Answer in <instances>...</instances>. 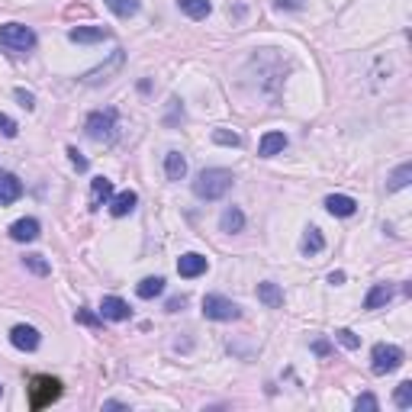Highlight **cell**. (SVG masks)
Returning a JSON list of instances; mask_svg holds the SVG:
<instances>
[{
	"mask_svg": "<svg viewBox=\"0 0 412 412\" xmlns=\"http://www.w3.org/2000/svg\"><path fill=\"white\" fill-rule=\"evenodd\" d=\"M68 158H71V165L78 167V171H88V158H81L78 149H68Z\"/></svg>",
	"mask_w": 412,
	"mask_h": 412,
	"instance_id": "e575fe53",
	"label": "cell"
},
{
	"mask_svg": "<svg viewBox=\"0 0 412 412\" xmlns=\"http://www.w3.org/2000/svg\"><path fill=\"white\" fill-rule=\"evenodd\" d=\"M10 238L13 242H35L39 238V222L35 220H17L10 226Z\"/></svg>",
	"mask_w": 412,
	"mask_h": 412,
	"instance_id": "9a60e30c",
	"label": "cell"
},
{
	"mask_svg": "<svg viewBox=\"0 0 412 412\" xmlns=\"http://www.w3.org/2000/svg\"><path fill=\"white\" fill-rule=\"evenodd\" d=\"M412 181V165L406 161V165H399L393 171V177H390V190H403V187H409Z\"/></svg>",
	"mask_w": 412,
	"mask_h": 412,
	"instance_id": "484cf974",
	"label": "cell"
},
{
	"mask_svg": "<svg viewBox=\"0 0 412 412\" xmlns=\"http://www.w3.org/2000/svg\"><path fill=\"white\" fill-rule=\"evenodd\" d=\"M35 45V33L23 23H3L0 26V49H7L13 55H23Z\"/></svg>",
	"mask_w": 412,
	"mask_h": 412,
	"instance_id": "7a4b0ae2",
	"label": "cell"
},
{
	"mask_svg": "<svg viewBox=\"0 0 412 412\" xmlns=\"http://www.w3.org/2000/svg\"><path fill=\"white\" fill-rule=\"evenodd\" d=\"M23 264H26V271H33L35 277H49V274H52V264L45 261L42 254H26Z\"/></svg>",
	"mask_w": 412,
	"mask_h": 412,
	"instance_id": "cb8c5ba5",
	"label": "cell"
},
{
	"mask_svg": "<svg viewBox=\"0 0 412 412\" xmlns=\"http://www.w3.org/2000/svg\"><path fill=\"white\" fill-rule=\"evenodd\" d=\"M313 348H316V354H329V342H316Z\"/></svg>",
	"mask_w": 412,
	"mask_h": 412,
	"instance_id": "74e56055",
	"label": "cell"
},
{
	"mask_svg": "<svg viewBox=\"0 0 412 412\" xmlns=\"http://www.w3.org/2000/svg\"><path fill=\"white\" fill-rule=\"evenodd\" d=\"M277 7H299V0H277Z\"/></svg>",
	"mask_w": 412,
	"mask_h": 412,
	"instance_id": "f35d334b",
	"label": "cell"
},
{
	"mask_svg": "<svg viewBox=\"0 0 412 412\" xmlns=\"http://www.w3.org/2000/svg\"><path fill=\"white\" fill-rule=\"evenodd\" d=\"M325 210L332 213V216H354V213H358V203H354V197L332 193V197H325Z\"/></svg>",
	"mask_w": 412,
	"mask_h": 412,
	"instance_id": "7c38bea8",
	"label": "cell"
},
{
	"mask_svg": "<svg viewBox=\"0 0 412 412\" xmlns=\"http://www.w3.org/2000/svg\"><path fill=\"white\" fill-rule=\"evenodd\" d=\"M177 3H181V10H184L190 19H206L213 10L210 0H177Z\"/></svg>",
	"mask_w": 412,
	"mask_h": 412,
	"instance_id": "ffe728a7",
	"label": "cell"
},
{
	"mask_svg": "<svg viewBox=\"0 0 412 412\" xmlns=\"http://www.w3.org/2000/svg\"><path fill=\"white\" fill-rule=\"evenodd\" d=\"M129 303L120 297H104V303H100V316L110 319V322H123V319H129Z\"/></svg>",
	"mask_w": 412,
	"mask_h": 412,
	"instance_id": "ba28073f",
	"label": "cell"
},
{
	"mask_svg": "<svg viewBox=\"0 0 412 412\" xmlns=\"http://www.w3.org/2000/svg\"><path fill=\"white\" fill-rule=\"evenodd\" d=\"M116 17H135L139 13V0H104Z\"/></svg>",
	"mask_w": 412,
	"mask_h": 412,
	"instance_id": "d4e9b609",
	"label": "cell"
},
{
	"mask_svg": "<svg viewBox=\"0 0 412 412\" xmlns=\"http://www.w3.org/2000/svg\"><path fill=\"white\" fill-rule=\"evenodd\" d=\"M329 283H335V287L345 283V271H332V274H329Z\"/></svg>",
	"mask_w": 412,
	"mask_h": 412,
	"instance_id": "8d00e7d4",
	"label": "cell"
},
{
	"mask_svg": "<svg viewBox=\"0 0 412 412\" xmlns=\"http://www.w3.org/2000/svg\"><path fill=\"white\" fill-rule=\"evenodd\" d=\"M299 248H303V254H319V252L325 248L322 232H319L316 226H309V229H306V236H303V242H299Z\"/></svg>",
	"mask_w": 412,
	"mask_h": 412,
	"instance_id": "44dd1931",
	"label": "cell"
},
{
	"mask_svg": "<svg viewBox=\"0 0 412 412\" xmlns=\"http://www.w3.org/2000/svg\"><path fill=\"white\" fill-rule=\"evenodd\" d=\"M377 396H370V393H364V396H358V399H354V409H368V412H377Z\"/></svg>",
	"mask_w": 412,
	"mask_h": 412,
	"instance_id": "4dcf8cb0",
	"label": "cell"
},
{
	"mask_svg": "<svg viewBox=\"0 0 412 412\" xmlns=\"http://www.w3.org/2000/svg\"><path fill=\"white\" fill-rule=\"evenodd\" d=\"M13 97L19 100V106H23V110H33V106H35L33 94H29V90H23V88H17V90H13Z\"/></svg>",
	"mask_w": 412,
	"mask_h": 412,
	"instance_id": "d6a6232c",
	"label": "cell"
},
{
	"mask_svg": "<svg viewBox=\"0 0 412 412\" xmlns=\"http://www.w3.org/2000/svg\"><path fill=\"white\" fill-rule=\"evenodd\" d=\"M396 406H399V409H409L412 406V380H403V384L396 386Z\"/></svg>",
	"mask_w": 412,
	"mask_h": 412,
	"instance_id": "f1b7e54d",
	"label": "cell"
},
{
	"mask_svg": "<svg viewBox=\"0 0 412 412\" xmlns=\"http://www.w3.org/2000/svg\"><path fill=\"white\" fill-rule=\"evenodd\" d=\"M213 142H216V145H229V149H238V145H242V135H238V132H229V129H216L213 132Z\"/></svg>",
	"mask_w": 412,
	"mask_h": 412,
	"instance_id": "83f0119b",
	"label": "cell"
},
{
	"mask_svg": "<svg viewBox=\"0 0 412 412\" xmlns=\"http://www.w3.org/2000/svg\"><path fill=\"white\" fill-rule=\"evenodd\" d=\"M184 303H187L184 297H174V299H167V313H177V309L184 306Z\"/></svg>",
	"mask_w": 412,
	"mask_h": 412,
	"instance_id": "d590c367",
	"label": "cell"
},
{
	"mask_svg": "<svg viewBox=\"0 0 412 412\" xmlns=\"http://www.w3.org/2000/svg\"><path fill=\"white\" fill-rule=\"evenodd\" d=\"M23 197V184H19L17 174H0V206L7 203H17Z\"/></svg>",
	"mask_w": 412,
	"mask_h": 412,
	"instance_id": "4fadbf2b",
	"label": "cell"
},
{
	"mask_svg": "<svg viewBox=\"0 0 412 412\" xmlns=\"http://www.w3.org/2000/svg\"><path fill=\"white\" fill-rule=\"evenodd\" d=\"M165 174H167V181H181L187 174V161L181 151H167L165 155Z\"/></svg>",
	"mask_w": 412,
	"mask_h": 412,
	"instance_id": "d6986e66",
	"label": "cell"
},
{
	"mask_svg": "<svg viewBox=\"0 0 412 412\" xmlns=\"http://www.w3.org/2000/svg\"><path fill=\"white\" fill-rule=\"evenodd\" d=\"M10 342H13V348H19V351H35L39 348V332H35L33 325H13Z\"/></svg>",
	"mask_w": 412,
	"mask_h": 412,
	"instance_id": "9c48e42d",
	"label": "cell"
},
{
	"mask_svg": "<svg viewBox=\"0 0 412 412\" xmlns=\"http://www.w3.org/2000/svg\"><path fill=\"white\" fill-rule=\"evenodd\" d=\"M135 293H139L142 299L158 297V293H165V281H161V277H145V281H139V287H135Z\"/></svg>",
	"mask_w": 412,
	"mask_h": 412,
	"instance_id": "603a6c76",
	"label": "cell"
},
{
	"mask_svg": "<svg viewBox=\"0 0 412 412\" xmlns=\"http://www.w3.org/2000/svg\"><path fill=\"white\" fill-rule=\"evenodd\" d=\"M84 132H88L94 142L100 145H110L116 139V110H97V113L88 116V123H84Z\"/></svg>",
	"mask_w": 412,
	"mask_h": 412,
	"instance_id": "3957f363",
	"label": "cell"
},
{
	"mask_svg": "<svg viewBox=\"0 0 412 412\" xmlns=\"http://www.w3.org/2000/svg\"><path fill=\"white\" fill-rule=\"evenodd\" d=\"M110 197H113V181L94 177V181H90V210H100L104 203H110Z\"/></svg>",
	"mask_w": 412,
	"mask_h": 412,
	"instance_id": "8fae6325",
	"label": "cell"
},
{
	"mask_svg": "<svg viewBox=\"0 0 412 412\" xmlns=\"http://www.w3.org/2000/svg\"><path fill=\"white\" fill-rule=\"evenodd\" d=\"M403 364V351L396 348V345H374V351H370V370L374 374H393L396 368Z\"/></svg>",
	"mask_w": 412,
	"mask_h": 412,
	"instance_id": "5b68a950",
	"label": "cell"
},
{
	"mask_svg": "<svg viewBox=\"0 0 412 412\" xmlns=\"http://www.w3.org/2000/svg\"><path fill=\"white\" fill-rule=\"evenodd\" d=\"M283 149H287V135H283V132H264L261 145H258V155H261V158H274V155H281Z\"/></svg>",
	"mask_w": 412,
	"mask_h": 412,
	"instance_id": "30bf717a",
	"label": "cell"
},
{
	"mask_svg": "<svg viewBox=\"0 0 412 412\" xmlns=\"http://www.w3.org/2000/svg\"><path fill=\"white\" fill-rule=\"evenodd\" d=\"M74 319H78L81 325H94V329H97V325H100V322H104V316L97 319L94 313H88V309H78V316H74Z\"/></svg>",
	"mask_w": 412,
	"mask_h": 412,
	"instance_id": "836d02e7",
	"label": "cell"
},
{
	"mask_svg": "<svg viewBox=\"0 0 412 412\" xmlns=\"http://www.w3.org/2000/svg\"><path fill=\"white\" fill-rule=\"evenodd\" d=\"M206 267H210V261L197 252L181 254V261H177V274L181 277H200V274H206Z\"/></svg>",
	"mask_w": 412,
	"mask_h": 412,
	"instance_id": "52a82bcc",
	"label": "cell"
},
{
	"mask_svg": "<svg viewBox=\"0 0 412 412\" xmlns=\"http://www.w3.org/2000/svg\"><path fill=\"white\" fill-rule=\"evenodd\" d=\"M62 396V384L55 377H33L29 384V409H45Z\"/></svg>",
	"mask_w": 412,
	"mask_h": 412,
	"instance_id": "277c9868",
	"label": "cell"
},
{
	"mask_svg": "<svg viewBox=\"0 0 412 412\" xmlns=\"http://www.w3.org/2000/svg\"><path fill=\"white\" fill-rule=\"evenodd\" d=\"M0 132H3V135H7V139H17V132H19V126L13 123V120H10L7 113H0Z\"/></svg>",
	"mask_w": 412,
	"mask_h": 412,
	"instance_id": "1f68e13d",
	"label": "cell"
},
{
	"mask_svg": "<svg viewBox=\"0 0 412 412\" xmlns=\"http://www.w3.org/2000/svg\"><path fill=\"white\" fill-rule=\"evenodd\" d=\"M120 65H123V52H113V62L106 65V68H97V71H90V74H88V78H84V81H88V84H97V81H106V74H110V71H113V68H120Z\"/></svg>",
	"mask_w": 412,
	"mask_h": 412,
	"instance_id": "4316f807",
	"label": "cell"
},
{
	"mask_svg": "<svg viewBox=\"0 0 412 412\" xmlns=\"http://www.w3.org/2000/svg\"><path fill=\"white\" fill-rule=\"evenodd\" d=\"M258 299H261L267 309H281L283 306V293H281V287L277 283H271V281H264V283H258Z\"/></svg>",
	"mask_w": 412,
	"mask_h": 412,
	"instance_id": "e0dca14e",
	"label": "cell"
},
{
	"mask_svg": "<svg viewBox=\"0 0 412 412\" xmlns=\"http://www.w3.org/2000/svg\"><path fill=\"white\" fill-rule=\"evenodd\" d=\"M232 171H226V167H206V171H200L197 174V181H193V193L200 197V200H222L229 190H232Z\"/></svg>",
	"mask_w": 412,
	"mask_h": 412,
	"instance_id": "6da1fadb",
	"label": "cell"
},
{
	"mask_svg": "<svg viewBox=\"0 0 412 412\" xmlns=\"http://www.w3.org/2000/svg\"><path fill=\"white\" fill-rule=\"evenodd\" d=\"M0 396H3V386H0Z\"/></svg>",
	"mask_w": 412,
	"mask_h": 412,
	"instance_id": "ab89813d",
	"label": "cell"
},
{
	"mask_svg": "<svg viewBox=\"0 0 412 412\" xmlns=\"http://www.w3.org/2000/svg\"><path fill=\"white\" fill-rule=\"evenodd\" d=\"M242 226H245V216H242V210H238V206H229V210L222 213L220 229H222V232H242Z\"/></svg>",
	"mask_w": 412,
	"mask_h": 412,
	"instance_id": "7402d4cb",
	"label": "cell"
},
{
	"mask_svg": "<svg viewBox=\"0 0 412 412\" xmlns=\"http://www.w3.org/2000/svg\"><path fill=\"white\" fill-rule=\"evenodd\" d=\"M106 35H110V29L104 26H74L68 33L71 42H104Z\"/></svg>",
	"mask_w": 412,
	"mask_h": 412,
	"instance_id": "2e32d148",
	"label": "cell"
},
{
	"mask_svg": "<svg viewBox=\"0 0 412 412\" xmlns=\"http://www.w3.org/2000/svg\"><path fill=\"white\" fill-rule=\"evenodd\" d=\"M135 203H139L135 190H123V193H116V197H110V213H113L116 220H123V216H129L135 210Z\"/></svg>",
	"mask_w": 412,
	"mask_h": 412,
	"instance_id": "5bb4252c",
	"label": "cell"
},
{
	"mask_svg": "<svg viewBox=\"0 0 412 412\" xmlns=\"http://www.w3.org/2000/svg\"><path fill=\"white\" fill-rule=\"evenodd\" d=\"M335 342H338V345H345L348 351L361 348V338H358L354 332H351V329H338V332H335Z\"/></svg>",
	"mask_w": 412,
	"mask_h": 412,
	"instance_id": "f546056e",
	"label": "cell"
},
{
	"mask_svg": "<svg viewBox=\"0 0 412 412\" xmlns=\"http://www.w3.org/2000/svg\"><path fill=\"white\" fill-rule=\"evenodd\" d=\"M203 316L216 319V322H232V319L242 316V309L232 299L220 297V293H210V297H203Z\"/></svg>",
	"mask_w": 412,
	"mask_h": 412,
	"instance_id": "8992f818",
	"label": "cell"
},
{
	"mask_svg": "<svg viewBox=\"0 0 412 412\" xmlns=\"http://www.w3.org/2000/svg\"><path fill=\"white\" fill-rule=\"evenodd\" d=\"M393 293H396V290L390 287V283H374V290H370L368 299H364V309H380V306H386V303L393 299Z\"/></svg>",
	"mask_w": 412,
	"mask_h": 412,
	"instance_id": "ac0fdd59",
	"label": "cell"
}]
</instances>
